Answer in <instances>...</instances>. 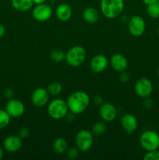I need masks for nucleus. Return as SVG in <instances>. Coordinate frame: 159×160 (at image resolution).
Returning <instances> with one entry per match:
<instances>
[{
	"mask_svg": "<svg viewBox=\"0 0 159 160\" xmlns=\"http://www.w3.org/2000/svg\"><path fill=\"white\" fill-rule=\"evenodd\" d=\"M106 131V125L103 122H96L92 127V133L97 136L102 135Z\"/></svg>",
	"mask_w": 159,
	"mask_h": 160,
	"instance_id": "24",
	"label": "nucleus"
},
{
	"mask_svg": "<svg viewBox=\"0 0 159 160\" xmlns=\"http://www.w3.org/2000/svg\"><path fill=\"white\" fill-rule=\"evenodd\" d=\"M129 31L134 37H140L143 35L146 29V23L144 19L138 15L133 16L129 20L128 23Z\"/></svg>",
	"mask_w": 159,
	"mask_h": 160,
	"instance_id": "7",
	"label": "nucleus"
},
{
	"mask_svg": "<svg viewBox=\"0 0 159 160\" xmlns=\"http://www.w3.org/2000/svg\"><path fill=\"white\" fill-rule=\"evenodd\" d=\"M83 18L87 23H95L99 20V13L95 8L87 7L83 11Z\"/></svg>",
	"mask_w": 159,
	"mask_h": 160,
	"instance_id": "18",
	"label": "nucleus"
},
{
	"mask_svg": "<svg viewBox=\"0 0 159 160\" xmlns=\"http://www.w3.org/2000/svg\"><path fill=\"white\" fill-rule=\"evenodd\" d=\"M101 96H95L94 97V102L97 105H101L102 104V99H101Z\"/></svg>",
	"mask_w": 159,
	"mask_h": 160,
	"instance_id": "30",
	"label": "nucleus"
},
{
	"mask_svg": "<svg viewBox=\"0 0 159 160\" xmlns=\"http://www.w3.org/2000/svg\"><path fill=\"white\" fill-rule=\"evenodd\" d=\"M158 2H159V0H158Z\"/></svg>",
	"mask_w": 159,
	"mask_h": 160,
	"instance_id": "37",
	"label": "nucleus"
},
{
	"mask_svg": "<svg viewBox=\"0 0 159 160\" xmlns=\"http://www.w3.org/2000/svg\"><path fill=\"white\" fill-rule=\"evenodd\" d=\"M67 106L69 111L73 114H80L84 112L90 104V97L83 91L73 92L67 98Z\"/></svg>",
	"mask_w": 159,
	"mask_h": 160,
	"instance_id": "1",
	"label": "nucleus"
},
{
	"mask_svg": "<svg viewBox=\"0 0 159 160\" xmlns=\"http://www.w3.org/2000/svg\"><path fill=\"white\" fill-rule=\"evenodd\" d=\"M67 152V156H68L69 159H75L79 156V149L78 148H75V147H72V148H68L66 151Z\"/></svg>",
	"mask_w": 159,
	"mask_h": 160,
	"instance_id": "27",
	"label": "nucleus"
},
{
	"mask_svg": "<svg viewBox=\"0 0 159 160\" xmlns=\"http://www.w3.org/2000/svg\"><path fill=\"white\" fill-rule=\"evenodd\" d=\"M101 13L108 19L118 17L124 9L123 0H101L100 4Z\"/></svg>",
	"mask_w": 159,
	"mask_h": 160,
	"instance_id": "2",
	"label": "nucleus"
},
{
	"mask_svg": "<svg viewBox=\"0 0 159 160\" xmlns=\"http://www.w3.org/2000/svg\"><path fill=\"white\" fill-rule=\"evenodd\" d=\"M108 65V60L107 57L102 54H98L94 56L90 62L91 70L97 73L104 71L107 68Z\"/></svg>",
	"mask_w": 159,
	"mask_h": 160,
	"instance_id": "14",
	"label": "nucleus"
},
{
	"mask_svg": "<svg viewBox=\"0 0 159 160\" xmlns=\"http://www.w3.org/2000/svg\"><path fill=\"white\" fill-rule=\"evenodd\" d=\"M65 53H64L63 51L60 49H54L51 51V54H50V57H51V60H53L55 62H60L62 60L65 59Z\"/></svg>",
	"mask_w": 159,
	"mask_h": 160,
	"instance_id": "25",
	"label": "nucleus"
},
{
	"mask_svg": "<svg viewBox=\"0 0 159 160\" xmlns=\"http://www.w3.org/2000/svg\"><path fill=\"white\" fill-rule=\"evenodd\" d=\"M3 148L9 152H16L23 146V141L20 136L9 135L3 141Z\"/></svg>",
	"mask_w": 159,
	"mask_h": 160,
	"instance_id": "13",
	"label": "nucleus"
},
{
	"mask_svg": "<svg viewBox=\"0 0 159 160\" xmlns=\"http://www.w3.org/2000/svg\"><path fill=\"white\" fill-rule=\"evenodd\" d=\"M147 12L148 16L153 19H157L159 17V2L151 3V4L147 5Z\"/></svg>",
	"mask_w": 159,
	"mask_h": 160,
	"instance_id": "21",
	"label": "nucleus"
},
{
	"mask_svg": "<svg viewBox=\"0 0 159 160\" xmlns=\"http://www.w3.org/2000/svg\"><path fill=\"white\" fill-rule=\"evenodd\" d=\"M73 14L71 7L66 3H62L57 6L55 10V15L61 21H67L70 20Z\"/></svg>",
	"mask_w": 159,
	"mask_h": 160,
	"instance_id": "17",
	"label": "nucleus"
},
{
	"mask_svg": "<svg viewBox=\"0 0 159 160\" xmlns=\"http://www.w3.org/2000/svg\"><path fill=\"white\" fill-rule=\"evenodd\" d=\"M49 100V93L48 90L43 88H37L33 92L31 95V102L37 107L45 106Z\"/></svg>",
	"mask_w": 159,
	"mask_h": 160,
	"instance_id": "11",
	"label": "nucleus"
},
{
	"mask_svg": "<svg viewBox=\"0 0 159 160\" xmlns=\"http://www.w3.org/2000/svg\"><path fill=\"white\" fill-rule=\"evenodd\" d=\"M11 4L16 10L26 12L32 8L34 2L32 0H11Z\"/></svg>",
	"mask_w": 159,
	"mask_h": 160,
	"instance_id": "19",
	"label": "nucleus"
},
{
	"mask_svg": "<svg viewBox=\"0 0 159 160\" xmlns=\"http://www.w3.org/2000/svg\"><path fill=\"white\" fill-rule=\"evenodd\" d=\"M111 67L117 72H123L128 67L127 59L123 55L115 54L112 56L110 60Z\"/></svg>",
	"mask_w": 159,
	"mask_h": 160,
	"instance_id": "16",
	"label": "nucleus"
},
{
	"mask_svg": "<svg viewBox=\"0 0 159 160\" xmlns=\"http://www.w3.org/2000/svg\"><path fill=\"white\" fill-rule=\"evenodd\" d=\"M6 110L11 118H18L24 113L25 106L20 100L10 98L6 105Z\"/></svg>",
	"mask_w": 159,
	"mask_h": 160,
	"instance_id": "10",
	"label": "nucleus"
},
{
	"mask_svg": "<svg viewBox=\"0 0 159 160\" xmlns=\"http://www.w3.org/2000/svg\"><path fill=\"white\" fill-rule=\"evenodd\" d=\"M100 116L101 119L105 122H112L116 118L117 114V109L113 104L109 102L102 103L101 105L99 110Z\"/></svg>",
	"mask_w": 159,
	"mask_h": 160,
	"instance_id": "12",
	"label": "nucleus"
},
{
	"mask_svg": "<svg viewBox=\"0 0 159 160\" xmlns=\"http://www.w3.org/2000/svg\"><path fill=\"white\" fill-rule=\"evenodd\" d=\"M29 135V131H28L27 128H21V130L20 131V137L21 138H25L27 136Z\"/></svg>",
	"mask_w": 159,
	"mask_h": 160,
	"instance_id": "28",
	"label": "nucleus"
},
{
	"mask_svg": "<svg viewBox=\"0 0 159 160\" xmlns=\"http://www.w3.org/2000/svg\"><path fill=\"white\" fill-rule=\"evenodd\" d=\"M53 149L58 154H64L68 149V143L63 138H58L53 142Z\"/></svg>",
	"mask_w": 159,
	"mask_h": 160,
	"instance_id": "20",
	"label": "nucleus"
},
{
	"mask_svg": "<svg viewBox=\"0 0 159 160\" xmlns=\"http://www.w3.org/2000/svg\"><path fill=\"white\" fill-rule=\"evenodd\" d=\"M157 32H158V35H159V27H158V30H157Z\"/></svg>",
	"mask_w": 159,
	"mask_h": 160,
	"instance_id": "36",
	"label": "nucleus"
},
{
	"mask_svg": "<svg viewBox=\"0 0 159 160\" xmlns=\"http://www.w3.org/2000/svg\"><path fill=\"white\" fill-rule=\"evenodd\" d=\"M93 133L87 130H81L76 135V145L81 152H87L93 145Z\"/></svg>",
	"mask_w": 159,
	"mask_h": 160,
	"instance_id": "6",
	"label": "nucleus"
},
{
	"mask_svg": "<svg viewBox=\"0 0 159 160\" xmlns=\"http://www.w3.org/2000/svg\"><path fill=\"white\" fill-rule=\"evenodd\" d=\"M11 117L6 109H0V130H3L9 124Z\"/></svg>",
	"mask_w": 159,
	"mask_h": 160,
	"instance_id": "22",
	"label": "nucleus"
},
{
	"mask_svg": "<svg viewBox=\"0 0 159 160\" xmlns=\"http://www.w3.org/2000/svg\"><path fill=\"white\" fill-rule=\"evenodd\" d=\"M157 75H158V77H159V67H158V69H157Z\"/></svg>",
	"mask_w": 159,
	"mask_h": 160,
	"instance_id": "35",
	"label": "nucleus"
},
{
	"mask_svg": "<svg viewBox=\"0 0 159 160\" xmlns=\"http://www.w3.org/2000/svg\"><path fill=\"white\" fill-rule=\"evenodd\" d=\"M32 15L37 21H47L52 16V9L49 5L46 3L36 5V6L33 9Z\"/></svg>",
	"mask_w": 159,
	"mask_h": 160,
	"instance_id": "9",
	"label": "nucleus"
},
{
	"mask_svg": "<svg viewBox=\"0 0 159 160\" xmlns=\"http://www.w3.org/2000/svg\"><path fill=\"white\" fill-rule=\"evenodd\" d=\"M34 4L38 5V4H42V3H45L46 2L47 0H32Z\"/></svg>",
	"mask_w": 159,
	"mask_h": 160,
	"instance_id": "33",
	"label": "nucleus"
},
{
	"mask_svg": "<svg viewBox=\"0 0 159 160\" xmlns=\"http://www.w3.org/2000/svg\"><path fill=\"white\" fill-rule=\"evenodd\" d=\"M143 3L144 4H146L147 6L149 4H151V3H154V2H158V0H143Z\"/></svg>",
	"mask_w": 159,
	"mask_h": 160,
	"instance_id": "32",
	"label": "nucleus"
},
{
	"mask_svg": "<svg viewBox=\"0 0 159 160\" xmlns=\"http://www.w3.org/2000/svg\"><path fill=\"white\" fill-rule=\"evenodd\" d=\"M140 146L147 152L158 149L159 148V134L154 131H143L139 140Z\"/></svg>",
	"mask_w": 159,
	"mask_h": 160,
	"instance_id": "5",
	"label": "nucleus"
},
{
	"mask_svg": "<svg viewBox=\"0 0 159 160\" xmlns=\"http://www.w3.org/2000/svg\"><path fill=\"white\" fill-rule=\"evenodd\" d=\"M12 95H13V92H12V89L8 88L5 91V95H6L7 98H11L12 97Z\"/></svg>",
	"mask_w": 159,
	"mask_h": 160,
	"instance_id": "29",
	"label": "nucleus"
},
{
	"mask_svg": "<svg viewBox=\"0 0 159 160\" xmlns=\"http://www.w3.org/2000/svg\"><path fill=\"white\" fill-rule=\"evenodd\" d=\"M87 57V52L84 47L75 45L65 53V60L70 66L73 67H80Z\"/></svg>",
	"mask_w": 159,
	"mask_h": 160,
	"instance_id": "3",
	"label": "nucleus"
},
{
	"mask_svg": "<svg viewBox=\"0 0 159 160\" xmlns=\"http://www.w3.org/2000/svg\"><path fill=\"white\" fill-rule=\"evenodd\" d=\"M3 156H4V152H3V149L1 146H0V160L3 158Z\"/></svg>",
	"mask_w": 159,
	"mask_h": 160,
	"instance_id": "34",
	"label": "nucleus"
},
{
	"mask_svg": "<svg viewBox=\"0 0 159 160\" xmlns=\"http://www.w3.org/2000/svg\"><path fill=\"white\" fill-rule=\"evenodd\" d=\"M69 112L66 102L61 98L52 100L48 106V113L54 120H61L66 117Z\"/></svg>",
	"mask_w": 159,
	"mask_h": 160,
	"instance_id": "4",
	"label": "nucleus"
},
{
	"mask_svg": "<svg viewBox=\"0 0 159 160\" xmlns=\"http://www.w3.org/2000/svg\"><path fill=\"white\" fill-rule=\"evenodd\" d=\"M5 32H6V29H5L4 26L2 23H0V38H2L4 35Z\"/></svg>",
	"mask_w": 159,
	"mask_h": 160,
	"instance_id": "31",
	"label": "nucleus"
},
{
	"mask_svg": "<svg viewBox=\"0 0 159 160\" xmlns=\"http://www.w3.org/2000/svg\"><path fill=\"white\" fill-rule=\"evenodd\" d=\"M134 91L137 96L140 98H147L152 93L153 84L148 78H141L136 82Z\"/></svg>",
	"mask_w": 159,
	"mask_h": 160,
	"instance_id": "8",
	"label": "nucleus"
},
{
	"mask_svg": "<svg viewBox=\"0 0 159 160\" xmlns=\"http://www.w3.org/2000/svg\"><path fill=\"white\" fill-rule=\"evenodd\" d=\"M121 125L125 131L128 134H132L138 127V121L132 114L126 113L121 118Z\"/></svg>",
	"mask_w": 159,
	"mask_h": 160,
	"instance_id": "15",
	"label": "nucleus"
},
{
	"mask_svg": "<svg viewBox=\"0 0 159 160\" xmlns=\"http://www.w3.org/2000/svg\"><path fill=\"white\" fill-rule=\"evenodd\" d=\"M144 160H159V151L157 149L149 151L145 154Z\"/></svg>",
	"mask_w": 159,
	"mask_h": 160,
	"instance_id": "26",
	"label": "nucleus"
},
{
	"mask_svg": "<svg viewBox=\"0 0 159 160\" xmlns=\"http://www.w3.org/2000/svg\"><path fill=\"white\" fill-rule=\"evenodd\" d=\"M48 93L51 95H58L62 92V85L59 82H53L51 83L48 86Z\"/></svg>",
	"mask_w": 159,
	"mask_h": 160,
	"instance_id": "23",
	"label": "nucleus"
}]
</instances>
